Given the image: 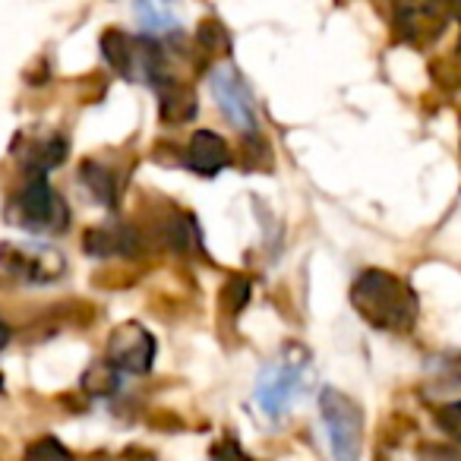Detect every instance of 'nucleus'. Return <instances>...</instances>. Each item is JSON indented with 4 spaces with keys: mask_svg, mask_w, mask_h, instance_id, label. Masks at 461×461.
<instances>
[{
    "mask_svg": "<svg viewBox=\"0 0 461 461\" xmlns=\"http://www.w3.org/2000/svg\"><path fill=\"white\" fill-rule=\"evenodd\" d=\"M351 307L366 326L404 335L417 326V291L385 269H366L351 285Z\"/></svg>",
    "mask_w": 461,
    "mask_h": 461,
    "instance_id": "f257e3e1",
    "label": "nucleus"
},
{
    "mask_svg": "<svg viewBox=\"0 0 461 461\" xmlns=\"http://www.w3.org/2000/svg\"><path fill=\"white\" fill-rule=\"evenodd\" d=\"M320 411L329 429V446L335 461H360L364 448V408L339 389H322Z\"/></svg>",
    "mask_w": 461,
    "mask_h": 461,
    "instance_id": "f03ea898",
    "label": "nucleus"
},
{
    "mask_svg": "<svg viewBox=\"0 0 461 461\" xmlns=\"http://www.w3.org/2000/svg\"><path fill=\"white\" fill-rule=\"evenodd\" d=\"M155 360V339L140 322H123L108 339V364L117 373H149Z\"/></svg>",
    "mask_w": 461,
    "mask_h": 461,
    "instance_id": "7ed1b4c3",
    "label": "nucleus"
},
{
    "mask_svg": "<svg viewBox=\"0 0 461 461\" xmlns=\"http://www.w3.org/2000/svg\"><path fill=\"white\" fill-rule=\"evenodd\" d=\"M16 212H20L23 228H29V230H48V228L60 230L67 221L64 203H60L58 193L51 190V184H48L41 174H35V177L26 184V190L20 193Z\"/></svg>",
    "mask_w": 461,
    "mask_h": 461,
    "instance_id": "20e7f679",
    "label": "nucleus"
},
{
    "mask_svg": "<svg viewBox=\"0 0 461 461\" xmlns=\"http://www.w3.org/2000/svg\"><path fill=\"white\" fill-rule=\"evenodd\" d=\"M455 0H398V35L423 45L442 32V23L452 14Z\"/></svg>",
    "mask_w": 461,
    "mask_h": 461,
    "instance_id": "39448f33",
    "label": "nucleus"
},
{
    "mask_svg": "<svg viewBox=\"0 0 461 461\" xmlns=\"http://www.w3.org/2000/svg\"><path fill=\"white\" fill-rule=\"evenodd\" d=\"M186 165L193 167L203 177H212V174L224 171L230 165V149L228 142L221 140L212 130H196L190 136V146H186Z\"/></svg>",
    "mask_w": 461,
    "mask_h": 461,
    "instance_id": "423d86ee",
    "label": "nucleus"
},
{
    "mask_svg": "<svg viewBox=\"0 0 461 461\" xmlns=\"http://www.w3.org/2000/svg\"><path fill=\"white\" fill-rule=\"evenodd\" d=\"M83 247L92 257H133L140 240L127 228H92L83 238Z\"/></svg>",
    "mask_w": 461,
    "mask_h": 461,
    "instance_id": "0eeeda50",
    "label": "nucleus"
},
{
    "mask_svg": "<svg viewBox=\"0 0 461 461\" xmlns=\"http://www.w3.org/2000/svg\"><path fill=\"white\" fill-rule=\"evenodd\" d=\"M215 92H218V102H221V108L228 111L230 121L244 123V127H253V108H250V102H247L244 86H240V79L234 77V73H228V70L218 73Z\"/></svg>",
    "mask_w": 461,
    "mask_h": 461,
    "instance_id": "6e6552de",
    "label": "nucleus"
},
{
    "mask_svg": "<svg viewBox=\"0 0 461 461\" xmlns=\"http://www.w3.org/2000/svg\"><path fill=\"white\" fill-rule=\"evenodd\" d=\"M161 98H158V114L165 123H171V127H177V123L190 121L193 114H196V98H193V92L186 89V86L180 83H171L167 79L165 86H161Z\"/></svg>",
    "mask_w": 461,
    "mask_h": 461,
    "instance_id": "1a4fd4ad",
    "label": "nucleus"
},
{
    "mask_svg": "<svg viewBox=\"0 0 461 461\" xmlns=\"http://www.w3.org/2000/svg\"><path fill=\"white\" fill-rule=\"evenodd\" d=\"M102 54L121 77H133L136 73V41L121 29H108L102 35Z\"/></svg>",
    "mask_w": 461,
    "mask_h": 461,
    "instance_id": "9d476101",
    "label": "nucleus"
},
{
    "mask_svg": "<svg viewBox=\"0 0 461 461\" xmlns=\"http://www.w3.org/2000/svg\"><path fill=\"white\" fill-rule=\"evenodd\" d=\"M83 184L89 186V190L95 193L104 205H114L117 186H114V174H111L108 167L95 165V161H86L83 165Z\"/></svg>",
    "mask_w": 461,
    "mask_h": 461,
    "instance_id": "9b49d317",
    "label": "nucleus"
},
{
    "mask_svg": "<svg viewBox=\"0 0 461 461\" xmlns=\"http://www.w3.org/2000/svg\"><path fill=\"white\" fill-rule=\"evenodd\" d=\"M23 461H73V455L60 439H54V436H41V439H35L32 446L26 448Z\"/></svg>",
    "mask_w": 461,
    "mask_h": 461,
    "instance_id": "f8f14e48",
    "label": "nucleus"
},
{
    "mask_svg": "<svg viewBox=\"0 0 461 461\" xmlns=\"http://www.w3.org/2000/svg\"><path fill=\"white\" fill-rule=\"evenodd\" d=\"M83 389L92 392V395H111L117 389V370L104 360V364H95L86 370L83 376Z\"/></svg>",
    "mask_w": 461,
    "mask_h": 461,
    "instance_id": "ddd939ff",
    "label": "nucleus"
},
{
    "mask_svg": "<svg viewBox=\"0 0 461 461\" xmlns=\"http://www.w3.org/2000/svg\"><path fill=\"white\" fill-rule=\"evenodd\" d=\"M67 158V142L64 140H48V142H41L39 149H35V174H45L48 167H54V165H60V161Z\"/></svg>",
    "mask_w": 461,
    "mask_h": 461,
    "instance_id": "4468645a",
    "label": "nucleus"
},
{
    "mask_svg": "<svg viewBox=\"0 0 461 461\" xmlns=\"http://www.w3.org/2000/svg\"><path fill=\"white\" fill-rule=\"evenodd\" d=\"M436 423H439L442 433L452 436V439H458V442H461V402L442 404V408L436 411Z\"/></svg>",
    "mask_w": 461,
    "mask_h": 461,
    "instance_id": "2eb2a0df",
    "label": "nucleus"
},
{
    "mask_svg": "<svg viewBox=\"0 0 461 461\" xmlns=\"http://www.w3.org/2000/svg\"><path fill=\"white\" fill-rule=\"evenodd\" d=\"M247 301H250V285H247V278H230L228 288H224V307H228L230 313H240V310L247 307Z\"/></svg>",
    "mask_w": 461,
    "mask_h": 461,
    "instance_id": "dca6fc26",
    "label": "nucleus"
},
{
    "mask_svg": "<svg viewBox=\"0 0 461 461\" xmlns=\"http://www.w3.org/2000/svg\"><path fill=\"white\" fill-rule=\"evenodd\" d=\"M199 41H203V45L209 48V51H212V45L228 48V35H224V29L218 26L215 20H205L203 26H199Z\"/></svg>",
    "mask_w": 461,
    "mask_h": 461,
    "instance_id": "f3484780",
    "label": "nucleus"
},
{
    "mask_svg": "<svg viewBox=\"0 0 461 461\" xmlns=\"http://www.w3.org/2000/svg\"><path fill=\"white\" fill-rule=\"evenodd\" d=\"M7 345H10V326L4 320H0V351H4Z\"/></svg>",
    "mask_w": 461,
    "mask_h": 461,
    "instance_id": "a211bd4d",
    "label": "nucleus"
},
{
    "mask_svg": "<svg viewBox=\"0 0 461 461\" xmlns=\"http://www.w3.org/2000/svg\"><path fill=\"white\" fill-rule=\"evenodd\" d=\"M452 10H455V16H458V23H461V0H455Z\"/></svg>",
    "mask_w": 461,
    "mask_h": 461,
    "instance_id": "6ab92c4d",
    "label": "nucleus"
}]
</instances>
